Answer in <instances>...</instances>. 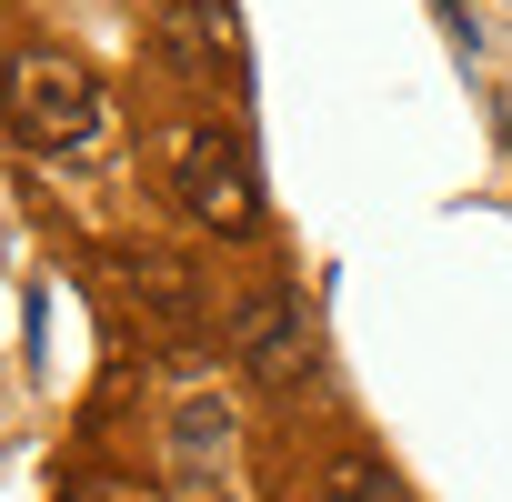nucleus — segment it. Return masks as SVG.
Segmentation results:
<instances>
[{
	"instance_id": "f257e3e1",
	"label": "nucleus",
	"mask_w": 512,
	"mask_h": 502,
	"mask_svg": "<svg viewBox=\"0 0 512 502\" xmlns=\"http://www.w3.org/2000/svg\"><path fill=\"white\" fill-rule=\"evenodd\" d=\"M0 111H11V141L61 161V151H91L101 121H111V91L91 61L71 51H11V71H0Z\"/></svg>"
},
{
	"instance_id": "f03ea898",
	"label": "nucleus",
	"mask_w": 512,
	"mask_h": 502,
	"mask_svg": "<svg viewBox=\"0 0 512 502\" xmlns=\"http://www.w3.org/2000/svg\"><path fill=\"white\" fill-rule=\"evenodd\" d=\"M231 362H241V382H251V392H272V402L312 392V382H322L312 302H302V292H282V282H251V292L231 302Z\"/></svg>"
},
{
	"instance_id": "7ed1b4c3",
	"label": "nucleus",
	"mask_w": 512,
	"mask_h": 502,
	"mask_svg": "<svg viewBox=\"0 0 512 502\" xmlns=\"http://www.w3.org/2000/svg\"><path fill=\"white\" fill-rule=\"evenodd\" d=\"M171 191H181V211H191L201 231H221V241H251V231H262V171H251V151H241L221 121H201V131L171 141Z\"/></svg>"
},
{
	"instance_id": "20e7f679",
	"label": "nucleus",
	"mask_w": 512,
	"mask_h": 502,
	"mask_svg": "<svg viewBox=\"0 0 512 502\" xmlns=\"http://www.w3.org/2000/svg\"><path fill=\"white\" fill-rule=\"evenodd\" d=\"M121 292H131V312L161 322L171 342L201 332V272L181 262V251H121Z\"/></svg>"
},
{
	"instance_id": "39448f33",
	"label": "nucleus",
	"mask_w": 512,
	"mask_h": 502,
	"mask_svg": "<svg viewBox=\"0 0 512 502\" xmlns=\"http://www.w3.org/2000/svg\"><path fill=\"white\" fill-rule=\"evenodd\" d=\"M161 11V41H171V61L181 71H231L241 61V0H151Z\"/></svg>"
},
{
	"instance_id": "423d86ee",
	"label": "nucleus",
	"mask_w": 512,
	"mask_h": 502,
	"mask_svg": "<svg viewBox=\"0 0 512 502\" xmlns=\"http://www.w3.org/2000/svg\"><path fill=\"white\" fill-rule=\"evenodd\" d=\"M221 452H231V402L221 392H191L171 412V472L181 482H221Z\"/></svg>"
},
{
	"instance_id": "0eeeda50",
	"label": "nucleus",
	"mask_w": 512,
	"mask_h": 502,
	"mask_svg": "<svg viewBox=\"0 0 512 502\" xmlns=\"http://www.w3.org/2000/svg\"><path fill=\"white\" fill-rule=\"evenodd\" d=\"M312 502H412V492H402L392 462H372V452H332V462L312 472Z\"/></svg>"
},
{
	"instance_id": "6e6552de",
	"label": "nucleus",
	"mask_w": 512,
	"mask_h": 502,
	"mask_svg": "<svg viewBox=\"0 0 512 502\" xmlns=\"http://www.w3.org/2000/svg\"><path fill=\"white\" fill-rule=\"evenodd\" d=\"M61 502H141V492H61Z\"/></svg>"
}]
</instances>
